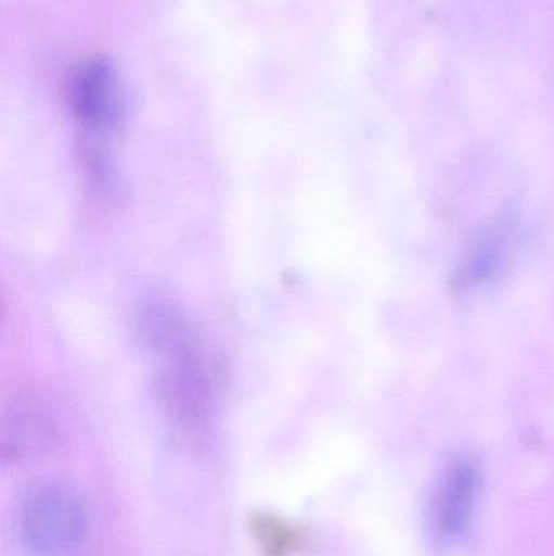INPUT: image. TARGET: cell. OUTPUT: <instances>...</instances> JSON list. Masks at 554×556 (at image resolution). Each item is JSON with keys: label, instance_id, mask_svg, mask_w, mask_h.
Here are the masks:
<instances>
[{"label": "cell", "instance_id": "1", "mask_svg": "<svg viewBox=\"0 0 554 556\" xmlns=\"http://www.w3.org/2000/svg\"><path fill=\"white\" fill-rule=\"evenodd\" d=\"M481 493V470L471 457L449 460L426 498L425 531L439 552L458 547L471 531Z\"/></svg>", "mask_w": 554, "mask_h": 556}, {"label": "cell", "instance_id": "2", "mask_svg": "<svg viewBox=\"0 0 554 556\" xmlns=\"http://www.w3.org/2000/svg\"><path fill=\"white\" fill-rule=\"evenodd\" d=\"M67 101L78 126L88 137L119 129L129 108V90L120 68L109 59L88 58L72 68Z\"/></svg>", "mask_w": 554, "mask_h": 556}, {"label": "cell", "instance_id": "5", "mask_svg": "<svg viewBox=\"0 0 554 556\" xmlns=\"http://www.w3.org/2000/svg\"><path fill=\"white\" fill-rule=\"evenodd\" d=\"M254 538L267 556H292L305 544L301 531L275 516H257Z\"/></svg>", "mask_w": 554, "mask_h": 556}, {"label": "cell", "instance_id": "4", "mask_svg": "<svg viewBox=\"0 0 554 556\" xmlns=\"http://www.w3.org/2000/svg\"><path fill=\"white\" fill-rule=\"evenodd\" d=\"M54 428L31 405L15 408L3 421L2 454L5 459L28 460L46 453L54 441Z\"/></svg>", "mask_w": 554, "mask_h": 556}, {"label": "cell", "instance_id": "3", "mask_svg": "<svg viewBox=\"0 0 554 556\" xmlns=\"http://www.w3.org/2000/svg\"><path fill=\"white\" fill-rule=\"evenodd\" d=\"M87 511L67 486H39L25 500L20 516L23 544L38 556H61L80 544Z\"/></svg>", "mask_w": 554, "mask_h": 556}]
</instances>
